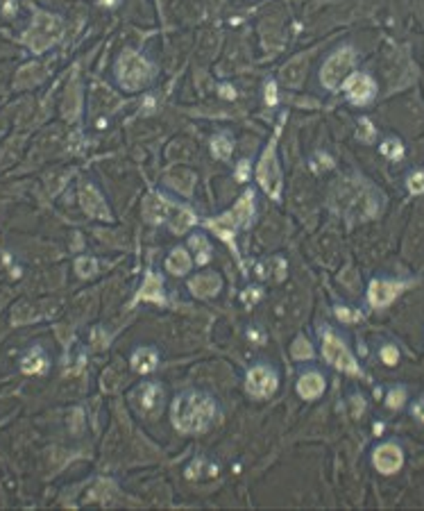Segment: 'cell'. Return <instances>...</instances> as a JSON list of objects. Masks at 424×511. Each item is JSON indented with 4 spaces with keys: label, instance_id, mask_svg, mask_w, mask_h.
Segmentation results:
<instances>
[{
    "label": "cell",
    "instance_id": "obj_4",
    "mask_svg": "<svg viewBox=\"0 0 424 511\" xmlns=\"http://www.w3.org/2000/svg\"><path fill=\"white\" fill-rule=\"evenodd\" d=\"M116 80L125 91H139L152 80V66L145 57H141L134 50L125 53L116 59Z\"/></svg>",
    "mask_w": 424,
    "mask_h": 511
},
{
    "label": "cell",
    "instance_id": "obj_24",
    "mask_svg": "<svg viewBox=\"0 0 424 511\" xmlns=\"http://www.w3.org/2000/svg\"><path fill=\"white\" fill-rule=\"evenodd\" d=\"M211 152H213V157L227 161L234 152V141L227 135H215L211 141Z\"/></svg>",
    "mask_w": 424,
    "mask_h": 511
},
{
    "label": "cell",
    "instance_id": "obj_5",
    "mask_svg": "<svg viewBox=\"0 0 424 511\" xmlns=\"http://www.w3.org/2000/svg\"><path fill=\"white\" fill-rule=\"evenodd\" d=\"M279 130L281 128L277 125L274 137L270 139V144H268V148L263 150L261 161H259V168H257V180H259V184H261V189L272 200H281V168H279V161H277V150H274Z\"/></svg>",
    "mask_w": 424,
    "mask_h": 511
},
{
    "label": "cell",
    "instance_id": "obj_17",
    "mask_svg": "<svg viewBox=\"0 0 424 511\" xmlns=\"http://www.w3.org/2000/svg\"><path fill=\"white\" fill-rule=\"evenodd\" d=\"M297 394L304 400H316L318 396L325 394V377L311 370V373H304L297 382Z\"/></svg>",
    "mask_w": 424,
    "mask_h": 511
},
{
    "label": "cell",
    "instance_id": "obj_14",
    "mask_svg": "<svg viewBox=\"0 0 424 511\" xmlns=\"http://www.w3.org/2000/svg\"><path fill=\"white\" fill-rule=\"evenodd\" d=\"M173 209H175V205H170L168 200L159 194H150L143 200V216L148 223H152V225H159L163 220H168Z\"/></svg>",
    "mask_w": 424,
    "mask_h": 511
},
{
    "label": "cell",
    "instance_id": "obj_10",
    "mask_svg": "<svg viewBox=\"0 0 424 511\" xmlns=\"http://www.w3.org/2000/svg\"><path fill=\"white\" fill-rule=\"evenodd\" d=\"M80 205H82V209L86 212V216H91L95 220H105V223H111V220H114V216H111L109 207L105 203V198H102V194L93 187V184L86 182L80 187Z\"/></svg>",
    "mask_w": 424,
    "mask_h": 511
},
{
    "label": "cell",
    "instance_id": "obj_8",
    "mask_svg": "<svg viewBox=\"0 0 424 511\" xmlns=\"http://www.w3.org/2000/svg\"><path fill=\"white\" fill-rule=\"evenodd\" d=\"M277 384H279V377L270 366H255V368H250V373H248L245 389H248V394L252 398L263 400V398H270L274 391H277Z\"/></svg>",
    "mask_w": 424,
    "mask_h": 511
},
{
    "label": "cell",
    "instance_id": "obj_20",
    "mask_svg": "<svg viewBox=\"0 0 424 511\" xmlns=\"http://www.w3.org/2000/svg\"><path fill=\"white\" fill-rule=\"evenodd\" d=\"M304 71H307V59H304V55H300L291 59V62L281 69V80H284L288 87H300L304 80Z\"/></svg>",
    "mask_w": 424,
    "mask_h": 511
},
{
    "label": "cell",
    "instance_id": "obj_33",
    "mask_svg": "<svg viewBox=\"0 0 424 511\" xmlns=\"http://www.w3.org/2000/svg\"><path fill=\"white\" fill-rule=\"evenodd\" d=\"M336 318L343 323H356V321H361V312L349 309V307H336Z\"/></svg>",
    "mask_w": 424,
    "mask_h": 511
},
{
    "label": "cell",
    "instance_id": "obj_16",
    "mask_svg": "<svg viewBox=\"0 0 424 511\" xmlns=\"http://www.w3.org/2000/svg\"><path fill=\"white\" fill-rule=\"evenodd\" d=\"M50 364L46 350H43L41 345H32L30 350L21 357V370H23L25 375H41L46 373V368Z\"/></svg>",
    "mask_w": 424,
    "mask_h": 511
},
{
    "label": "cell",
    "instance_id": "obj_29",
    "mask_svg": "<svg viewBox=\"0 0 424 511\" xmlns=\"http://www.w3.org/2000/svg\"><path fill=\"white\" fill-rule=\"evenodd\" d=\"M406 187L413 196H422L424 194V170H413L406 180Z\"/></svg>",
    "mask_w": 424,
    "mask_h": 511
},
{
    "label": "cell",
    "instance_id": "obj_6",
    "mask_svg": "<svg viewBox=\"0 0 424 511\" xmlns=\"http://www.w3.org/2000/svg\"><path fill=\"white\" fill-rule=\"evenodd\" d=\"M354 64H356V53L352 46L336 50V53L325 59L322 69H320V82L325 84V89H329V91H336L349 78Z\"/></svg>",
    "mask_w": 424,
    "mask_h": 511
},
{
    "label": "cell",
    "instance_id": "obj_37",
    "mask_svg": "<svg viewBox=\"0 0 424 511\" xmlns=\"http://www.w3.org/2000/svg\"><path fill=\"white\" fill-rule=\"evenodd\" d=\"M248 175H250V164H248V161H241L239 168H236V180L245 182V180H248Z\"/></svg>",
    "mask_w": 424,
    "mask_h": 511
},
{
    "label": "cell",
    "instance_id": "obj_30",
    "mask_svg": "<svg viewBox=\"0 0 424 511\" xmlns=\"http://www.w3.org/2000/svg\"><path fill=\"white\" fill-rule=\"evenodd\" d=\"M406 400V391L404 387H395L388 391V396H386V405L390 407V409H401V405H404Z\"/></svg>",
    "mask_w": 424,
    "mask_h": 511
},
{
    "label": "cell",
    "instance_id": "obj_7",
    "mask_svg": "<svg viewBox=\"0 0 424 511\" xmlns=\"http://www.w3.org/2000/svg\"><path fill=\"white\" fill-rule=\"evenodd\" d=\"M322 354H325L327 364H331L333 368L343 370V373H349V375H361V368L356 364V359L352 357V352L347 350L345 341L333 334L331 330H325Z\"/></svg>",
    "mask_w": 424,
    "mask_h": 511
},
{
    "label": "cell",
    "instance_id": "obj_40",
    "mask_svg": "<svg viewBox=\"0 0 424 511\" xmlns=\"http://www.w3.org/2000/svg\"><path fill=\"white\" fill-rule=\"evenodd\" d=\"M220 95H222V98H236V91H234V87H227V84H222V87H220Z\"/></svg>",
    "mask_w": 424,
    "mask_h": 511
},
{
    "label": "cell",
    "instance_id": "obj_11",
    "mask_svg": "<svg viewBox=\"0 0 424 511\" xmlns=\"http://www.w3.org/2000/svg\"><path fill=\"white\" fill-rule=\"evenodd\" d=\"M406 282H395V280H372L368 286V300L375 309L388 307L397 295L404 291Z\"/></svg>",
    "mask_w": 424,
    "mask_h": 511
},
{
    "label": "cell",
    "instance_id": "obj_39",
    "mask_svg": "<svg viewBox=\"0 0 424 511\" xmlns=\"http://www.w3.org/2000/svg\"><path fill=\"white\" fill-rule=\"evenodd\" d=\"M250 291H252V293H245V295H243V300H245V302H250V305H252V302H255L257 298H261V288H250Z\"/></svg>",
    "mask_w": 424,
    "mask_h": 511
},
{
    "label": "cell",
    "instance_id": "obj_1",
    "mask_svg": "<svg viewBox=\"0 0 424 511\" xmlns=\"http://www.w3.org/2000/svg\"><path fill=\"white\" fill-rule=\"evenodd\" d=\"M173 425L182 434H200L211 425L215 416V402L204 394H182L173 402Z\"/></svg>",
    "mask_w": 424,
    "mask_h": 511
},
{
    "label": "cell",
    "instance_id": "obj_12",
    "mask_svg": "<svg viewBox=\"0 0 424 511\" xmlns=\"http://www.w3.org/2000/svg\"><path fill=\"white\" fill-rule=\"evenodd\" d=\"M132 400H134V407H137L141 413H145V416H154V413H159L161 407H163V389L159 387V384H152V382L141 384V387L134 391Z\"/></svg>",
    "mask_w": 424,
    "mask_h": 511
},
{
    "label": "cell",
    "instance_id": "obj_18",
    "mask_svg": "<svg viewBox=\"0 0 424 511\" xmlns=\"http://www.w3.org/2000/svg\"><path fill=\"white\" fill-rule=\"evenodd\" d=\"M130 364L137 373H152L159 364V352L150 345H143V348H139V350H134Z\"/></svg>",
    "mask_w": 424,
    "mask_h": 511
},
{
    "label": "cell",
    "instance_id": "obj_38",
    "mask_svg": "<svg viewBox=\"0 0 424 511\" xmlns=\"http://www.w3.org/2000/svg\"><path fill=\"white\" fill-rule=\"evenodd\" d=\"M413 413H415V416H418V418L422 420V423H424V396L418 400V402L413 405Z\"/></svg>",
    "mask_w": 424,
    "mask_h": 511
},
{
    "label": "cell",
    "instance_id": "obj_19",
    "mask_svg": "<svg viewBox=\"0 0 424 511\" xmlns=\"http://www.w3.org/2000/svg\"><path fill=\"white\" fill-rule=\"evenodd\" d=\"M137 300H148V302H159L163 305V280L157 273H148L143 280V286L137 295Z\"/></svg>",
    "mask_w": 424,
    "mask_h": 511
},
{
    "label": "cell",
    "instance_id": "obj_31",
    "mask_svg": "<svg viewBox=\"0 0 424 511\" xmlns=\"http://www.w3.org/2000/svg\"><path fill=\"white\" fill-rule=\"evenodd\" d=\"M361 128H359V132H356V137H359V141H363V144H372L375 141V137H377V130L372 128V123L368 121V118H361Z\"/></svg>",
    "mask_w": 424,
    "mask_h": 511
},
{
    "label": "cell",
    "instance_id": "obj_28",
    "mask_svg": "<svg viewBox=\"0 0 424 511\" xmlns=\"http://www.w3.org/2000/svg\"><path fill=\"white\" fill-rule=\"evenodd\" d=\"M75 273L80 277H93L98 273V262L93 257H80L75 262Z\"/></svg>",
    "mask_w": 424,
    "mask_h": 511
},
{
    "label": "cell",
    "instance_id": "obj_9",
    "mask_svg": "<svg viewBox=\"0 0 424 511\" xmlns=\"http://www.w3.org/2000/svg\"><path fill=\"white\" fill-rule=\"evenodd\" d=\"M343 89H345V95L349 98V102L359 107L368 105L377 95V82L368 73H354V76H349L343 82Z\"/></svg>",
    "mask_w": 424,
    "mask_h": 511
},
{
    "label": "cell",
    "instance_id": "obj_2",
    "mask_svg": "<svg viewBox=\"0 0 424 511\" xmlns=\"http://www.w3.org/2000/svg\"><path fill=\"white\" fill-rule=\"evenodd\" d=\"M62 36H64V19L57 16V14L39 12L32 19V25L25 32L23 41L34 55H41L48 48H53L55 43L62 41Z\"/></svg>",
    "mask_w": 424,
    "mask_h": 511
},
{
    "label": "cell",
    "instance_id": "obj_22",
    "mask_svg": "<svg viewBox=\"0 0 424 511\" xmlns=\"http://www.w3.org/2000/svg\"><path fill=\"white\" fill-rule=\"evenodd\" d=\"M191 266H193V262L184 248H175L166 259V269L170 273H175V275H184V273H189Z\"/></svg>",
    "mask_w": 424,
    "mask_h": 511
},
{
    "label": "cell",
    "instance_id": "obj_36",
    "mask_svg": "<svg viewBox=\"0 0 424 511\" xmlns=\"http://www.w3.org/2000/svg\"><path fill=\"white\" fill-rule=\"evenodd\" d=\"M266 102H268L270 107L277 105V84H274L272 80L266 84Z\"/></svg>",
    "mask_w": 424,
    "mask_h": 511
},
{
    "label": "cell",
    "instance_id": "obj_26",
    "mask_svg": "<svg viewBox=\"0 0 424 511\" xmlns=\"http://www.w3.org/2000/svg\"><path fill=\"white\" fill-rule=\"evenodd\" d=\"M191 248L196 250V255H198L196 262H198L200 266L209 264V259H211V248H209V241H207L204 236H200V234L191 236Z\"/></svg>",
    "mask_w": 424,
    "mask_h": 511
},
{
    "label": "cell",
    "instance_id": "obj_34",
    "mask_svg": "<svg viewBox=\"0 0 424 511\" xmlns=\"http://www.w3.org/2000/svg\"><path fill=\"white\" fill-rule=\"evenodd\" d=\"M381 359H384L386 366H395L399 361V350L395 345H384L381 348Z\"/></svg>",
    "mask_w": 424,
    "mask_h": 511
},
{
    "label": "cell",
    "instance_id": "obj_15",
    "mask_svg": "<svg viewBox=\"0 0 424 511\" xmlns=\"http://www.w3.org/2000/svg\"><path fill=\"white\" fill-rule=\"evenodd\" d=\"M189 288L193 295L198 298H213L218 295V291L222 288V280L218 273H207V275H196L189 282Z\"/></svg>",
    "mask_w": 424,
    "mask_h": 511
},
{
    "label": "cell",
    "instance_id": "obj_3",
    "mask_svg": "<svg viewBox=\"0 0 424 511\" xmlns=\"http://www.w3.org/2000/svg\"><path fill=\"white\" fill-rule=\"evenodd\" d=\"M252 216H255V194H252V191H245L243 198L234 205L232 212L222 214V216L213 218V220H207L204 225L213 229L222 241L234 243L236 229L248 227L252 223Z\"/></svg>",
    "mask_w": 424,
    "mask_h": 511
},
{
    "label": "cell",
    "instance_id": "obj_21",
    "mask_svg": "<svg viewBox=\"0 0 424 511\" xmlns=\"http://www.w3.org/2000/svg\"><path fill=\"white\" fill-rule=\"evenodd\" d=\"M168 223H170V227H173V232L184 234L186 229L196 223V214H193L191 209H186V207H177L175 205V209H173V214H170Z\"/></svg>",
    "mask_w": 424,
    "mask_h": 511
},
{
    "label": "cell",
    "instance_id": "obj_27",
    "mask_svg": "<svg viewBox=\"0 0 424 511\" xmlns=\"http://www.w3.org/2000/svg\"><path fill=\"white\" fill-rule=\"evenodd\" d=\"M291 354L295 359H311V357H314V345L309 343V339L297 337L293 341V345H291Z\"/></svg>",
    "mask_w": 424,
    "mask_h": 511
},
{
    "label": "cell",
    "instance_id": "obj_23",
    "mask_svg": "<svg viewBox=\"0 0 424 511\" xmlns=\"http://www.w3.org/2000/svg\"><path fill=\"white\" fill-rule=\"evenodd\" d=\"M80 98H82V91L78 87V80H73L71 91L66 93V100H64V116L69 118V121H75L80 114Z\"/></svg>",
    "mask_w": 424,
    "mask_h": 511
},
{
    "label": "cell",
    "instance_id": "obj_32",
    "mask_svg": "<svg viewBox=\"0 0 424 511\" xmlns=\"http://www.w3.org/2000/svg\"><path fill=\"white\" fill-rule=\"evenodd\" d=\"M32 318H34V312H30L27 305H19L16 309H14V314H12V323L14 325H23L27 321H32Z\"/></svg>",
    "mask_w": 424,
    "mask_h": 511
},
{
    "label": "cell",
    "instance_id": "obj_25",
    "mask_svg": "<svg viewBox=\"0 0 424 511\" xmlns=\"http://www.w3.org/2000/svg\"><path fill=\"white\" fill-rule=\"evenodd\" d=\"M379 150H381L384 157H388L392 161H399L401 157H404V146H401V141L397 137H388L384 139L381 146H379Z\"/></svg>",
    "mask_w": 424,
    "mask_h": 511
},
{
    "label": "cell",
    "instance_id": "obj_35",
    "mask_svg": "<svg viewBox=\"0 0 424 511\" xmlns=\"http://www.w3.org/2000/svg\"><path fill=\"white\" fill-rule=\"evenodd\" d=\"M91 343H93L95 348H107V343H109V334H107L105 330L95 328V330L91 332Z\"/></svg>",
    "mask_w": 424,
    "mask_h": 511
},
{
    "label": "cell",
    "instance_id": "obj_13",
    "mask_svg": "<svg viewBox=\"0 0 424 511\" xmlns=\"http://www.w3.org/2000/svg\"><path fill=\"white\" fill-rule=\"evenodd\" d=\"M372 464H375V468L381 473V475H392V473H397L401 468V464H404V453H401V448L397 443H381L375 453H372Z\"/></svg>",
    "mask_w": 424,
    "mask_h": 511
}]
</instances>
